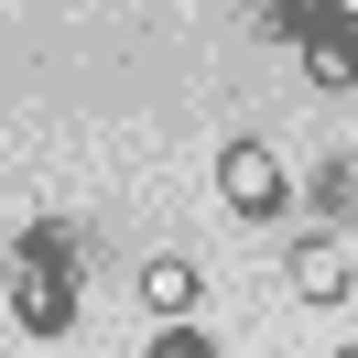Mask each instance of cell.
Listing matches in <instances>:
<instances>
[{
    "label": "cell",
    "instance_id": "ba28073f",
    "mask_svg": "<svg viewBox=\"0 0 358 358\" xmlns=\"http://www.w3.org/2000/svg\"><path fill=\"white\" fill-rule=\"evenodd\" d=\"M326 358H358V348H326Z\"/></svg>",
    "mask_w": 358,
    "mask_h": 358
},
{
    "label": "cell",
    "instance_id": "52a82bcc",
    "mask_svg": "<svg viewBox=\"0 0 358 358\" xmlns=\"http://www.w3.org/2000/svg\"><path fill=\"white\" fill-rule=\"evenodd\" d=\"M152 358H217V348H206L196 326H163V336H152Z\"/></svg>",
    "mask_w": 358,
    "mask_h": 358
},
{
    "label": "cell",
    "instance_id": "277c9868",
    "mask_svg": "<svg viewBox=\"0 0 358 358\" xmlns=\"http://www.w3.org/2000/svg\"><path fill=\"white\" fill-rule=\"evenodd\" d=\"M293 304H348V250L326 239V228H315V239H293Z\"/></svg>",
    "mask_w": 358,
    "mask_h": 358
},
{
    "label": "cell",
    "instance_id": "8992f818",
    "mask_svg": "<svg viewBox=\"0 0 358 358\" xmlns=\"http://www.w3.org/2000/svg\"><path fill=\"white\" fill-rule=\"evenodd\" d=\"M315 206H326V217H358V152H336L326 174H315Z\"/></svg>",
    "mask_w": 358,
    "mask_h": 358
},
{
    "label": "cell",
    "instance_id": "9c48e42d",
    "mask_svg": "<svg viewBox=\"0 0 358 358\" xmlns=\"http://www.w3.org/2000/svg\"><path fill=\"white\" fill-rule=\"evenodd\" d=\"M336 11H358V0H336Z\"/></svg>",
    "mask_w": 358,
    "mask_h": 358
},
{
    "label": "cell",
    "instance_id": "5b68a950",
    "mask_svg": "<svg viewBox=\"0 0 358 358\" xmlns=\"http://www.w3.org/2000/svg\"><path fill=\"white\" fill-rule=\"evenodd\" d=\"M336 0H261V22H271V44H304L315 22H326Z\"/></svg>",
    "mask_w": 358,
    "mask_h": 358
},
{
    "label": "cell",
    "instance_id": "3957f363",
    "mask_svg": "<svg viewBox=\"0 0 358 358\" xmlns=\"http://www.w3.org/2000/svg\"><path fill=\"white\" fill-rule=\"evenodd\" d=\"M196 293H206L196 250H152V261H141V304H152L163 326H196Z\"/></svg>",
    "mask_w": 358,
    "mask_h": 358
},
{
    "label": "cell",
    "instance_id": "6da1fadb",
    "mask_svg": "<svg viewBox=\"0 0 358 358\" xmlns=\"http://www.w3.org/2000/svg\"><path fill=\"white\" fill-rule=\"evenodd\" d=\"M217 196L239 206V217H282L293 206V174H282V152H271V141H217Z\"/></svg>",
    "mask_w": 358,
    "mask_h": 358
},
{
    "label": "cell",
    "instance_id": "7a4b0ae2",
    "mask_svg": "<svg viewBox=\"0 0 358 358\" xmlns=\"http://www.w3.org/2000/svg\"><path fill=\"white\" fill-rule=\"evenodd\" d=\"M293 55H304V87H326V98L358 87V11H326V22H315Z\"/></svg>",
    "mask_w": 358,
    "mask_h": 358
}]
</instances>
